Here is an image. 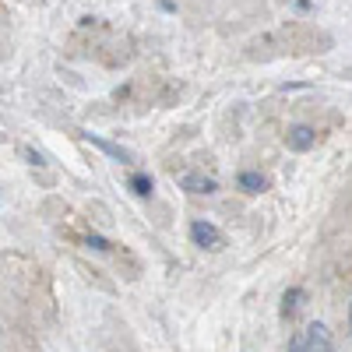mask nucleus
Masks as SVG:
<instances>
[{
    "mask_svg": "<svg viewBox=\"0 0 352 352\" xmlns=\"http://www.w3.org/2000/svg\"><path fill=\"white\" fill-rule=\"evenodd\" d=\"M190 240L204 250H222V232L212 226V222H190Z\"/></svg>",
    "mask_w": 352,
    "mask_h": 352,
    "instance_id": "obj_1",
    "label": "nucleus"
},
{
    "mask_svg": "<svg viewBox=\"0 0 352 352\" xmlns=\"http://www.w3.org/2000/svg\"><path fill=\"white\" fill-rule=\"evenodd\" d=\"M285 144L292 152H310L314 144H317V131L314 127H303V124H296V127H289V134H285Z\"/></svg>",
    "mask_w": 352,
    "mask_h": 352,
    "instance_id": "obj_2",
    "label": "nucleus"
},
{
    "mask_svg": "<svg viewBox=\"0 0 352 352\" xmlns=\"http://www.w3.org/2000/svg\"><path fill=\"white\" fill-rule=\"evenodd\" d=\"M180 187L187 194H215L219 190V180H215V176H204V173H187L184 180H180Z\"/></svg>",
    "mask_w": 352,
    "mask_h": 352,
    "instance_id": "obj_3",
    "label": "nucleus"
},
{
    "mask_svg": "<svg viewBox=\"0 0 352 352\" xmlns=\"http://www.w3.org/2000/svg\"><path fill=\"white\" fill-rule=\"evenodd\" d=\"M307 349L310 352H331V335L324 324H310L307 328Z\"/></svg>",
    "mask_w": 352,
    "mask_h": 352,
    "instance_id": "obj_4",
    "label": "nucleus"
},
{
    "mask_svg": "<svg viewBox=\"0 0 352 352\" xmlns=\"http://www.w3.org/2000/svg\"><path fill=\"white\" fill-rule=\"evenodd\" d=\"M85 141H92L96 148H102V152H106V155H113L116 162H131V152H124L120 144H109V141H106V138H99V134H85Z\"/></svg>",
    "mask_w": 352,
    "mask_h": 352,
    "instance_id": "obj_5",
    "label": "nucleus"
},
{
    "mask_svg": "<svg viewBox=\"0 0 352 352\" xmlns=\"http://www.w3.org/2000/svg\"><path fill=\"white\" fill-rule=\"evenodd\" d=\"M236 184H240L243 194H261V190H264V176L254 173V169H247V173H240V180H236Z\"/></svg>",
    "mask_w": 352,
    "mask_h": 352,
    "instance_id": "obj_6",
    "label": "nucleus"
},
{
    "mask_svg": "<svg viewBox=\"0 0 352 352\" xmlns=\"http://www.w3.org/2000/svg\"><path fill=\"white\" fill-rule=\"evenodd\" d=\"M131 190H134L138 197H148V194H152V176L134 173V176H131Z\"/></svg>",
    "mask_w": 352,
    "mask_h": 352,
    "instance_id": "obj_7",
    "label": "nucleus"
},
{
    "mask_svg": "<svg viewBox=\"0 0 352 352\" xmlns=\"http://www.w3.org/2000/svg\"><path fill=\"white\" fill-rule=\"evenodd\" d=\"M300 300H303V289H289L285 296H282V314H285V317H289V314H296Z\"/></svg>",
    "mask_w": 352,
    "mask_h": 352,
    "instance_id": "obj_8",
    "label": "nucleus"
},
{
    "mask_svg": "<svg viewBox=\"0 0 352 352\" xmlns=\"http://www.w3.org/2000/svg\"><path fill=\"white\" fill-rule=\"evenodd\" d=\"M289 352H310V349H307V335H300V338H292Z\"/></svg>",
    "mask_w": 352,
    "mask_h": 352,
    "instance_id": "obj_9",
    "label": "nucleus"
},
{
    "mask_svg": "<svg viewBox=\"0 0 352 352\" xmlns=\"http://www.w3.org/2000/svg\"><path fill=\"white\" fill-rule=\"evenodd\" d=\"M88 247H96V250H109V243H106L102 236H96V232H92V236H88Z\"/></svg>",
    "mask_w": 352,
    "mask_h": 352,
    "instance_id": "obj_10",
    "label": "nucleus"
},
{
    "mask_svg": "<svg viewBox=\"0 0 352 352\" xmlns=\"http://www.w3.org/2000/svg\"><path fill=\"white\" fill-rule=\"evenodd\" d=\"M349 331H352V303H349Z\"/></svg>",
    "mask_w": 352,
    "mask_h": 352,
    "instance_id": "obj_11",
    "label": "nucleus"
}]
</instances>
